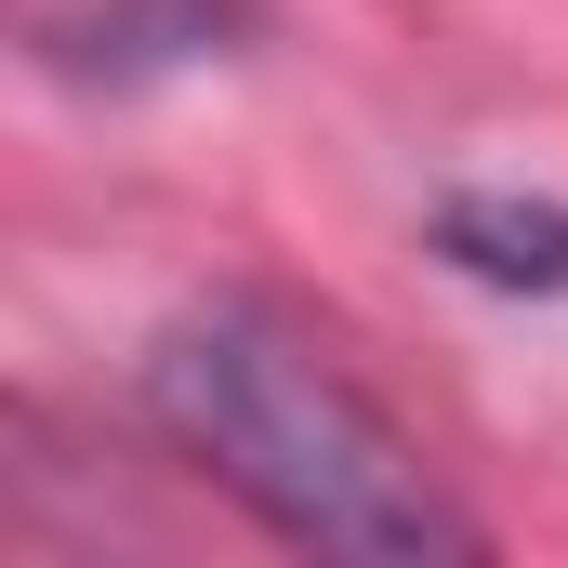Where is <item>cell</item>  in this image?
I'll use <instances>...</instances> for the list:
<instances>
[{
  "label": "cell",
  "mask_w": 568,
  "mask_h": 568,
  "mask_svg": "<svg viewBox=\"0 0 568 568\" xmlns=\"http://www.w3.org/2000/svg\"><path fill=\"white\" fill-rule=\"evenodd\" d=\"M436 239L489 291H568V212H542V199H449Z\"/></svg>",
  "instance_id": "cell-2"
},
{
  "label": "cell",
  "mask_w": 568,
  "mask_h": 568,
  "mask_svg": "<svg viewBox=\"0 0 568 568\" xmlns=\"http://www.w3.org/2000/svg\"><path fill=\"white\" fill-rule=\"evenodd\" d=\"M145 397L185 436V463L225 476L278 542H317V556H476V516L436 489V463L278 304L172 317L159 357H145Z\"/></svg>",
  "instance_id": "cell-1"
}]
</instances>
